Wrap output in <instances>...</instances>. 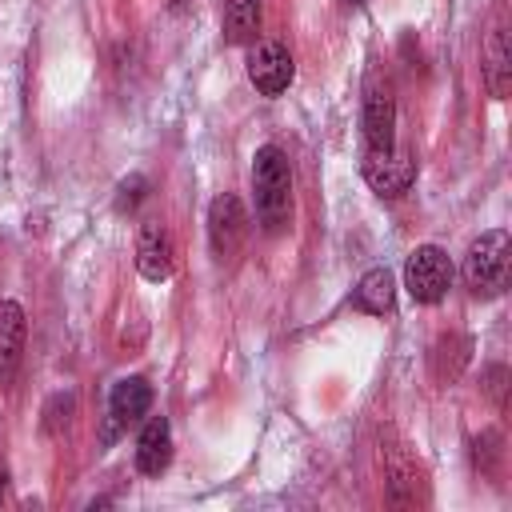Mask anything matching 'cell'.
<instances>
[{"label": "cell", "mask_w": 512, "mask_h": 512, "mask_svg": "<svg viewBox=\"0 0 512 512\" xmlns=\"http://www.w3.org/2000/svg\"><path fill=\"white\" fill-rule=\"evenodd\" d=\"M252 192L264 232H280L292 212V168L276 144H260L252 156Z\"/></svg>", "instance_id": "obj_1"}, {"label": "cell", "mask_w": 512, "mask_h": 512, "mask_svg": "<svg viewBox=\"0 0 512 512\" xmlns=\"http://www.w3.org/2000/svg\"><path fill=\"white\" fill-rule=\"evenodd\" d=\"M464 280L476 296H500L504 292V284H508V232L504 228L480 232L468 244Z\"/></svg>", "instance_id": "obj_2"}, {"label": "cell", "mask_w": 512, "mask_h": 512, "mask_svg": "<svg viewBox=\"0 0 512 512\" xmlns=\"http://www.w3.org/2000/svg\"><path fill=\"white\" fill-rule=\"evenodd\" d=\"M404 288L416 304H440L452 288V260L436 244H420L404 260Z\"/></svg>", "instance_id": "obj_3"}, {"label": "cell", "mask_w": 512, "mask_h": 512, "mask_svg": "<svg viewBox=\"0 0 512 512\" xmlns=\"http://www.w3.org/2000/svg\"><path fill=\"white\" fill-rule=\"evenodd\" d=\"M244 236H248V216H244L240 196H232V192L216 196L212 208H208V244H212V256L216 260H232L244 248Z\"/></svg>", "instance_id": "obj_4"}, {"label": "cell", "mask_w": 512, "mask_h": 512, "mask_svg": "<svg viewBox=\"0 0 512 512\" xmlns=\"http://www.w3.org/2000/svg\"><path fill=\"white\" fill-rule=\"evenodd\" d=\"M296 76V64L280 40H256L248 52V80L260 96H280Z\"/></svg>", "instance_id": "obj_5"}, {"label": "cell", "mask_w": 512, "mask_h": 512, "mask_svg": "<svg viewBox=\"0 0 512 512\" xmlns=\"http://www.w3.org/2000/svg\"><path fill=\"white\" fill-rule=\"evenodd\" d=\"M364 140H368V152L396 148V100L380 76H372L364 88Z\"/></svg>", "instance_id": "obj_6"}, {"label": "cell", "mask_w": 512, "mask_h": 512, "mask_svg": "<svg viewBox=\"0 0 512 512\" xmlns=\"http://www.w3.org/2000/svg\"><path fill=\"white\" fill-rule=\"evenodd\" d=\"M364 180L372 192L380 196H400L412 188L416 180V160L408 152H396V148H384V152H364V164H360Z\"/></svg>", "instance_id": "obj_7"}, {"label": "cell", "mask_w": 512, "mask_h": 512, "mask_svg": "<svg viewBox=\"0 0 512 512\" xmlns=\"http://www.w3.org/2000/svg\"><path fill=\"white\" fill-rule=\"evenodd\" d=\"M148 408H152V384L144 376L116 380L112 384V396H108V436L104 440H112L120 428H128L140 416H148Z\"/></svg>", "instance_id": "obj_8"}, {"label": "cell", "mask_w": 512, "mask_h": 512, "mask_svg": "<svg viewBox=\"0 0 512 512\" xmlns=\"http://www.w3.org/2000/svg\"><path fill=\"white\" fill-rule=\"evenodd\" d=\"M136 268L152 284H164L172 276V244H168V232L156 220H144L140 224V236H136Z\"/></svg>", "instance_id": "obj_9"}, {"label": "cell", "mask_w": 512, "mask_h": 512, "mask_svg": "<svg viewBox=\"0 0 512 512\" xmlns=\"http://www.w3.org/2000/svg\"><path fill=\"white\" fill-rule=\"evenodd\" d=\"M24 336H28V320L24 308L16 300H0V388L12 384L20 356H24Z\"/></svg>", "instance_id": "obj_10"}, {"label": "cell", "mask_w": 512, "mask_h": 512, "mask_svg": "<svg viewBox=\"0 0 512 512\" xmlns=\"http://www.w3.org/2000/svg\"><path fill=\"white\" fill-rule=\"evenodd\" d=\"M172 460V428L168 416H152L136 436V468L144 476H160Z\"/></svg>", "instance_id": "obj_11"}, {"label": "cell", "mask_w": 512, "mask_h": 512, "mask_svg": "<svg viewBox=\"0 0 512 512\" xmlns=\"http://www.w3.org/2000/svg\"><path fill=\"white\" fill-rule=\"evenodd\" d=\"M396 304V280L388 268H368L360 276V284L352 288V308L356 312H368V316H384L392 312Z\"/></svg>", "instance_id": "obj_12"}, {"label": "cell", "mask_w": 512, "mask_h": 512, "mask_svg": "<svg viewBox=\"0 0 512 512\" xmlns=\"http://www.w3.org/2000/svg\"><path fill=\"white\" fill-rule=\"evenodd\" d=\"M260 32V0H224V40L248 44Z\"/></svg>", "instance_id": "obj_13"}, {"label": "cell", "mask_w": 512, "mask_h": 512, "mask_svg": "<svg viewBox=\"0 0 512 512\" xmlns=\"http://www.w3.org/2000/svg\"><path fill=\"white\" fill-rule=\"evenodd\" d=\"M488 84H492L496 100L508 96V40H504V28H492V36H488Z\"/></svg>", "instance_id": "obj_14"}, {"label": "cell", "mask_w": 512, "mask_h": 512, "mask_svg": "<svg viewBox=\"0 0 512 512\" xmlns=\"http://www.w3.org/2000/svg\"><path fill=\"white\" fill-rule=\"evenodd\" d=\"M144 196H148V180H144L140 172H132V176L120 180V188H116V212H132Z\"/></svg>", "instance_id": "obj_15"}, {"label": "cell", "mask_w": 512, "mask_h": 512, "mask_svg": "<svg viewBox=\"0 0 512 512\" xmlns=\"http://www.w3.org/2000/svg\"><path fill=\"white\" fill-rule=\"evenodd\" d=\"M348 4H364V0H348Z\"/></svg>", "instance_id": "obj_16"}]
</instances>
